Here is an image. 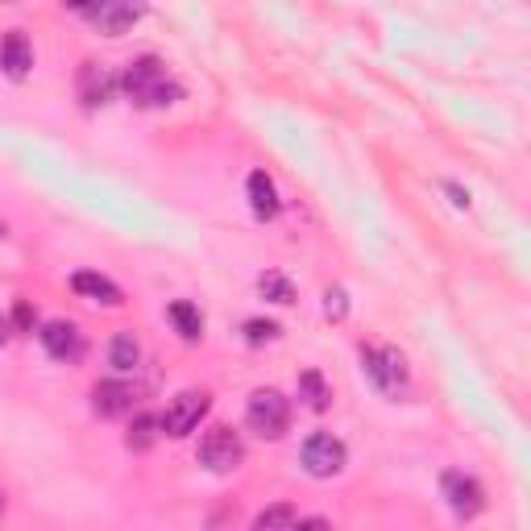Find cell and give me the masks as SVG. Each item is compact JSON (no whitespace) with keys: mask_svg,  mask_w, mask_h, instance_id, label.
<instances>
[{"mask_svg":"<svg viewBox=\"0 0 531 531\" xmlns=\"http://www.w3.org/2000/svg\"><path fill=\"white\" fill-rule=\"evenodd\" d=\"M117 88H121V92L129 96V104H137V108H166V104L183 100V88H179L171 75H166V63L154 59V54L129 63Z\"/></svg>","mask_w":531,"mask_h":531,"instance_id":"6da1fadb","label":"cell"},{"mask_svg":"<svg viewBox=\"0 0 531 531\" xmlns=\"http://www.w3.org/2000/svg\"><path fill=\"white\" fill-rule=\"evenodd\" d=\"M245 424L262 440H283L291 432V399L283 395V390H274V386L254 390L249 403H245Z\"/></svg>","mask_w":531,"mask_h":531,"instance_id":"7a4b0ae2","label":"cell"},{"mask_svg":"<svg viewBox=\"0 0 531 531\" xmlns=\"http://www.w3.org/2000/svg\"><path fill=\"white\" fill-rule=\"evenodd\" d=\"M195 461H200L208 473H216V478H225V473L241 469V461H245V440H241V432H233V428H225V424H212V428L200 436Z\"/></svg>","mask_w":531,"mask_h":531,"instance_id":"3957f363","label":"cell"},{"mask_svg":"<svg viewBox=\"0 0 531 531\" xmlns=\"http://www.w3.org/2000/svg\"><path fill=\"white\" fill-rule=\"evenodd\" d=\"M361 366H366L370 382L390 399H403L411 390V370H407V357L399 349H366L361 345Z\"/></svg>","mask_w":531,"mask_h":531,"instance_id":"277c9868","label":"cell"},{"mask_svg":"<svg viewBox=\"0 0 531 531\" xmlns=\"http://www.w3.org/2000/svg\"><path fill=\"white\" fill-rule=\"evenodd\" d=\"M303 469L312 473V478H337V473L349 465V449H345V440H337L332 432H312L303 440V453H299Z\"/></svg>","mask_w":531,"mask_h":531,"instance_id":"5b68a950","label":"cell"},{"mask_svg":"<svg viewBox=\"0 0 531 531\" xmlns=\"http://www.w3.org/2000/svg\"><path fill=\"white\" fill-rule=\"evenodd\" d=\"M208 407H212L208 390H179L162 411V436H175V440L191 436L195 428H200V419L208 415Z\"/></svg>","mask_w":531,"mask_h":531,"instance_id":"8992f818","label":"cell"},{"mask_svg":"<svg viewBox=\"0 0 531 531\" xmlns=\"http://www.w3.org/2000/svg\"><path fill=\"white\" fill-rule=\"evenodd\" d=\"M83 17H88L104 38H121L146 17V0H96Z\"/></svg>","mask_w":531,"mask_h":531,"instance_id":"52a82bcc","label":"cell"},{"mask_svg":"<svg viewBox=\"0 0 531 531\" xmlns=\"http://www.w3.org/2000/svg\"><path fill=\"white\" fill-rule=\"evenodd\" d=\"M440 490H444V502H449V511L457 519H473V515H482L486 511V490L478 478H469V473H457L449 469L440 478Z\"/></svg>","mask_w":531,"mask_h":531,"instance_id":"ba28073f","label":"cell"},{"mask_svg":"<svg viewBox=\"0 0 531 531\" xmlns=\"http://www.w3.org/2000/svg\"><path fill=\"white\" fill-rule=\"evenodd\" d=\"M38 341H42V349L54 361H63V366H75V361L88 353V341H83L79 324H71V320H50V324H42Z\"/></svg>","mask_w":531,"mask_h":531,"instance_id":"9c48e42d","label":"cell"},{"mask_svg":"<svg viewBox=\"0 0 531 531\" xmlns=\"http://www.w3.org/2000/svg\"><path fill=\"white\" fill-rule=\"evenodd\" d=\"M137 399H142V386L113 378V382H100V386L92 390V411H96L100 419H121V415L133 411Z\"/></svg>","mask_w":531,"mask_h":531,"instance_id":"30bf717a","label":"cell"},{"mask_svg":"<svg viewBox=\"0 0 531 531\" xmlns=\"http://www.w3.org/2000/svg\"><path fill=\"white\" fill-rule=\"evenodd\" d=\"M75 88H79V100H83V108H100V104H108L113 100V92H117V79L108 75L100 63H79V79H75Z\"/></svg>","mask_w":531,"mask_h":531,"instance_id":"8fae6325","label":"cell"},{"mask_svg":"<svg viewBox=\"0 0 531 531\" xmlns=\"http://www.w3.org/2000/svg\"><path fill=\"white\" fill-rule=\"evenodd\" d=\"M0 67H5L9 79H25L34 67V46L30 38H25L21 30H9L5 38H0Z\"/></svg>","mask_w":531,"mask_h":531,"instance_id":"7c38bea8","label":"cell"},{"mask_svg":"<svg viewBox=\"0 0 531 531\" xmlns=\"http://www.w3.org/2000/svg\"><path fill=\"white\" fill-rule=\"evenodd\" d=\"M71 287H75V295H83V299H92V303H104V307H121V303H125L121 287L113 283V278H104V274H96V270H79V274L71 278Z\"/></svg>","mask_w":531,"mask_h":531,"instance_id":"4fadbf2b","label":"cell"},{"mask_svg":"<svg viewBox=\"0 0 531 531\" xmlns=\"http://www.w3.org/2000/svg\"><path fill=\"white\" fill-rule=\"evenodd\" d=\"M245 195H249V208H254L258 220H274L278 208H283V204H278V187H274V179H270L266 171H254V175H249Z\"/></svg>","mask_w":531,"mask_h":531,"instance_id":"5bb4252c","label":"cell"},{"mask_svg":"<svg viewBox=\"0 0 531 531\" xmlns=\"http://www.w3.org/2000/svg\"><path fill=\"white\" fill-rule=\"evenodd\" d=\"M166 316H171L175 332L183 341H200L204 337V316H200V307H195L191 299H175L171 307H166Z\"/></svg>","mask_w":531,"mask_h":531,"instance_id":"9a60e30c","label":"cell"},{"mask_svg":"<svg viewBox=\"0 0 531 531\" xmlns=\"http://www.w3.org/2000/svg\"><path fill=\"white\" fill-rule=\"evenodd\" d=\"M137 361H142V345H137L133 332H117L113 345H108V366H113L117 374H129L137 370Z\"/></svg>","mask_w":531,"mask_h":531,"instance_id":"2e32d148","label":"cell"},{"mask_svg":"<svg viewBox=\"0 0 531 531\" xmlns=\"http://www.w3.org/2000/svg\"><path fill=\"white\" fill-rule=\"evenodd\" d=\"M158 436H162V415H137L133 424H129L125 444H129L133 453H146V449H154V444H158Z\"/></svg>","mask_w":531,"mask_h":531,"instance_id":"e0dca14e","label":"cell"},{"mask_svg":"<svg viewBox=\"0 0 531 531\" xmlns=\"http://www.w3.org/2000/svg\"><path fill=\"white\" fill-rule=\"evenodd\" d=\"M299 399L312 407V411H328L332 390H328V382H324L320 370H303V374H299Z\"/></svg>","mask_w":531,"mask_h":531,"instance_id":"ac0fdd59","label":"cell"},{"mask_svg":"<svg viewBox=\"0 0 531 531\" xmlns=\"http://www.w3.org/2000/svg\"><path fill=\"white\" fill-rule=\"evenodd\" d=\"M254 527H258V531H270V527H299V511L291 507V502H278V507L258 511Z\"/></svg>","mask_w":531,"mask_h":531,"instance_id":"d6986e66","label":"cell"},{"mask_svg":"<svg viewBox=\"0 0 531 531\" xmlns=\"http://www.w3.org/2000/svg\"><path fill=\"white\" fill-rule=\"evenodd\" d=\"M258 291H262L270 303H283V307H287V303H295V287L287 283L283 274H274V270H266V274L258 278Z\"/></svg>","mask_w":531,"mask_h":531,"instance_id":"ffe728a7","label":"cell"},{"mask_svg":"<svg viewBox=\"0 0 531 531\" xmlns=\"http://www.w3.org/2000/svg\"><path fill=\"white\" fill-rule=\"evenodd\" d=\"M345 316H349V291L345 287H328L324 291V320L341 324Z\"/></svg>","mask_w":531,"mask_h":531,"instance_id":"44dd1931","label":"cell"},{"mask_svg":"<svg viewBox=\"0 0 531 531\" xmlns=\"http://www.w3.org/2000/svg\"><path fill=\"white\" fill-rule=\"evenodd\" d=\"M245 341L249 345H266V341H278V332H283V328H278L274 320H245Z\"/></svg>","mask_w":531,"mask_h":531,"instance_id":"7402d4cb","label":"cell"},{"mask_svg":"<svg viewBox=\"0 0 531 531\" xmlns=\"http://www.w3.org/2000/svg\"><path fill=\"white\" fill-rule=\"evenodd\" d=\"M13 332H34V324H38V312L30 307V299H17V307H13Z\"/></svg>","mask_w":531,"mask_h":531,"instance_id":"603a6c76","label":"cell"},{"mask_svg":"<svg viewBox=\"0 0 531 531\" xmlns=\"http://www.w3.org/2000/svg\"><path fill=\"white\" fill-rule=\"evenodd\" d=\"M444 191L453 195V204H457V208H469V191H461L457 183H444Z\"/></svg>","mask_w":531,"mask_h":531,"instance_id":"cb8c5ba5","label":"cell"},{"mask_svg":"<svg viewBox=\"0 0 531 531\" xmlns=\"http://www.w3.org/2000/svg\"><path fill=\"white\" fill-rule=\"evenodd\" d=\"M63 5H67V9H75V13H88V9L96 5V0H63Z\"/></svg>","mask_w":531,"mask_h":531,"instance_id":"d4e9b609","label":"cell"},{"mask_svg":"<svg viewBox=\"0 0 531 531\" xmlns=\"http://www.w3.org/2000/svg\"><path fill=\"white\" fill-rule=\"evenodd\" d=\"M9 332H13V324H9L5 316H0V345H5V341H9Z\"/></svg>","mask_w":531,"mask_h":531,"instance_id":"484cf974","label":"cell"},{"mask_svg":"<svg viewBox=\"0 0 531 531\" xmlns=\"http://www.w3.org/2000/svg\"><path fill=\"white\" fill-rule=\"evenodd\" d=\"M0 5H21V0H0Z\"/></svg>","mask_w":531,"mask_h":531,"instance_id":"4316f807","label":"cell"},{"mask_svg":"<svg viewBox=\"0 0 531 531\" xmlns=\"http://www.w3.org/2000/svg\"><path fill=\"white\" fill-rule=\"evenodd\" d=\"M0 511H5V494H0Z\"/></svg>","mask_w":531,"mask_h":531,"instance_id":"83f0119b","label":"cell"},{"mask_svg":"<svg viewBox=\"0 0 531 531\" xmlns=\"http://www.w3.org/2000/svg\"><path fill=\"white\" fill-rule=\"evenodd\" d=\"M0 237H5V225H0Z\"/></svg>","mask_w":531,"mask_h":531,"instance_id":"f1b7e54d","label":"cell"}]
</instances>
